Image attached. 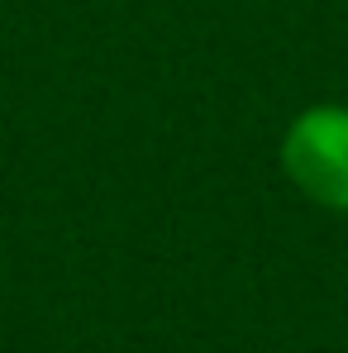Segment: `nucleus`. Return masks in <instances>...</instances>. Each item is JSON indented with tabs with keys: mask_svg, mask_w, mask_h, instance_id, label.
<instances>
[{
	"mask_svg": "<svg viewBox=\"0 0 348 353\" xmlns=\"http://www.w3.org/2000/svg\"><path fill=\"white\" fill-rule=\"evenodd\" d=\"M282 168L305 201L348 215V105H310L291 119Z\"/></svg>",
	"mask_w": 348,
	"mask_h": 353,
	"instance_id": "f257e3e1",
	"label": "nucleus"
}]
</instances>
